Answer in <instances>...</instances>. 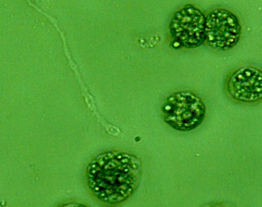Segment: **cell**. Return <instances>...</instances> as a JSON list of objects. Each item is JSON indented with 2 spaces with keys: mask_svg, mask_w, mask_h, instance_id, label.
<instances>
[{
  "mask_svg": "<svg viewBox=\"0 0 262 207\" xmlns=\"http://www.w3.org/2000/svg\"><path fill=\"white\" fill-rule=\"evenodd\" d=\"M141 164L135 155L119 151L102 152L89 164L85 172L92 194L110 204L121 203L130 197L139 184Z\"/></svg>",
  "mask_w": 262,
  "mask_h": 207,
  "instance_id": "6da1fadb",
  "label": "cell"
},
{
  "mask_svg": "<svg viewBox=\"0 0 262 207\" xmlns=\"http://www.w3.org/2000/svg\"><path fill=\"white\" fill-rule=\"evenodd\" d=\"M165 122L175 130L188 131L199 126L205 117L206 107L194 93L182 90L168 96L162 108Z\"/></svg>",
  "mask_w": 262,
  "mask_h": 207,
  "instance_id": "7a4b0ae2",
  "label": "cell"
},
{
  "mask_svg": "<svg viewBox=\"0 0 262 207\" xmlns=\"http://www.w3.org/2000/svg\"><path fill=\"white\" fill-rule=\"evenodd\" d=\"M206 16L199 8L186 4L177 10L169 22L173 43L180 48L194 49L205 41Z\"/></svg>",
  "mask_w": 262,
  "mask_h": 207,
  "instance_id": "3957f363",
  "label": "cell"
},
{
  "mask_svg": "<svg viewBox=\"0 0 262 207\" xmlns=\"http://www.w3.org/2000/svg\"><path fill=\"white\" fill-rule=\"evenodd\" d=\"M242 27L238 17L224 8H215L206 16L205 41L213 49L227 51L238 43Z\"/></svg>",
  "mask_w": 262,
  "mask_h": 207,
  "instance_id": "277c9868",
  "label": "cell"
},
{
  "mask_svg": "<svg viewBox=\"0 0 262 207\" xmlns=\"http://www.w3.org/2000/svg\"><path fill=\"white\" fill-rule=\"evenodd\" d=\"M226 88L230 97L238 102H259L262 97L261 71L250 65L239 67L229 76Z\"/></svg>",
  "mask_w": 262,
  "mask_h": 207,
  "instance_id": "5b68a950",
  "label": "cell"
}]
</instances>
